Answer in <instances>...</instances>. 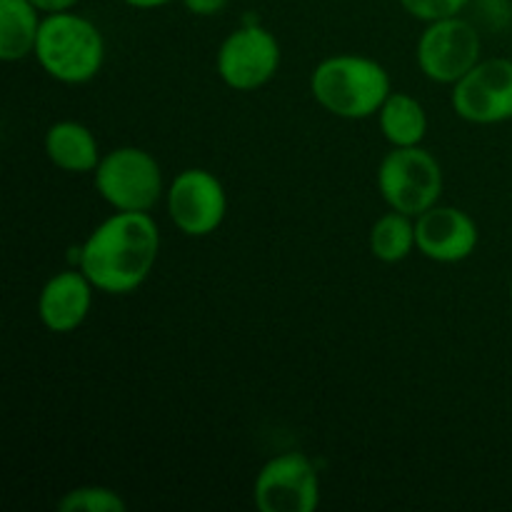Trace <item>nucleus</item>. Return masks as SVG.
<instances>
[{"instance_id":"nucleus-1","label":"nucleus","mask_w":512,"mask_h":512,"mask_svg":"<svg viewBox=\"0 0 512 512\" xmlns=\"http://www.w3.org/2000/svg\"><path fill=\"white\" fill-rule=\"evenodd\" d=\"M158 255L160 230L150 213L115 210L80 248V270L100 293L125 295L150 278Z\"/></svg>"},{"instance_id":"nucleus-2","label":"nucleus","mask_w":512,"mask_h":512,"mask_svg":"<svg viewBox=\"0 0 512 512\" xmlns=\"http://www.w3.org/2000/svg\"><path fill=\"white\" fill-rule=\"evenodd\" d=\"M310 93L328 113L345 120H363L378 115L393 88L388 70L378 60L345 53L315 65Z\"/></svg>"},{"instance_id":"nucleus-3","label":"nucleus","mask_w":512,"mask_h":512,"mask_svg":"<svg viewBox=\"0 0 512 512\" xmlns=\"http://www.w3.org/2000/svg\"><path fill=\"white\" fill-rule=\"evenodd\" d=\"M35 60L53 80L65 85L90 83L105 63V40L93 20L78 13L45 15Z\"/></svg>"},{"instance_id":"nucleus-4","label":"nucleus","mask_w":512,"mask_h":512,"mask_svg":"<svg viewBox=\"0 0 512 512\" xmlns=\"http://www.w3.org/2000/svg\"><path fill=\"white\" fill-rule=\"evenodd\" d=\"M100 198L123 213H150L163 195V168L143 148L123 145L100 158L93 170Z\"/></svg>"},{"instance_id":"nucleus-5","label":"nucleus","mask_w":512,"mask_h":512,"mask_svg":"<svg viewBox=\"0 0 512 512\" xmlns=\"http://www.w3.org/2000/svg\"><path fill=\"white\" fill-rule=\"evenodd\" d=\"M443 168L438 158L423 145L393 148L378 165L380 198L390 210L418 218L420 213L440 203L443 195Z\"/></svg>"},{"instance_id":"nucleus-6","label":"nucleus","mask_w":512,"mask_h":512,"mask_svg":"<svg viewBox=\"0 0 512 512\" xmlns=\"http://www.w3.org/2000/svg\"><path fill=\"white\" fill-rule=\"evenodd\" d=\"M480 33L460 15L433 20L420 33L418 65L433 83L455 85L480 63Z\"/></svg>"},{"instance_id":"nucleus-7","label":"nucleus","mask_w":512,"mask_h":512,"mask_svg":"<svg viewBox=\"0 0 512 512\" xmlns=\"http://www.w3.org/2000/svg\"><path fill=\"white\" fill-rule=\"evenodd\" d=\"M215 68L228 88L240 93L263 88L280 68L278 38L263 25H240L220 43Z\"/></svg>"},{"instance_id":"nucleus-8","label":"nucleus","mask_w":512,"mask_h":512,"mask_svg":"<svg viewBox=\"0 0 512 512\" xmlns=\"http://www.w3.org/2000/svg\"><path fill=\"white\" fill-rule=\"evenodd\" d=\"M168 215L188 238H203L223 225L228 213V193L210 170L188 168L178 173L165 193Z\"/></svg>"},{"instance_id":"nucleus-9","label":"nucleus","mask_w":512,"mask_h":512,"mask_svg":"<svg viewBox=\"0 0 512 512\" xmlns=\"http://www.w3.org/2000/svg\"><path fill=\"white\" fill-rule=\"evenodd\" d=\"M253 503L263 512H313L320 503V478L303 453H283L260 468Z\"/></svg>"},{"instance_id":"nucleus-10","label":"nucleus","mask_w":512,"mask_h":512,"mask_svg":"<svg viewBox=\"0 0 512 512\" xmlns=\"http://www.w3.org/2000/svg\"><path fill=\"white\" fill-rule=\"evenodd\" d=\"M450 103L458 118L475 125L512 120V60H480L453 85Z\"/></svg>"},{"instance_id":"nucleus-11","label":"nucleus","mask_w":512,"mask_h":512,"mask_svg":"<svg viewBox=\"0 0 512 512\" xmlns=\"http://www.w3.org/2000/svg\"><path fill=\"white\" fill-rule=\"evenodd\" d=\"M478 225L465 210L433 205L415 218V245L435 263H460L478 248Z\"/></svg>"},{"instance_id":"nucleus-12","label":"nucleus","mask_w":512,"mask_h":512,"mask_svg":"<svg viewBox=\"0 0 512 512\" xmlns=\"http://www.w3.org/2000/svg\"><path fill=\"white\" fill-rule=\"evenodd\" d=\"M93 290L83 270H60L43 285L38 318L50 333H73L85 323L93 305Z\"/></svg>"},{"instance_id":"nucleus-13","label":"nucleus","mask_w":512,"mask_h":512,"mask_svg":"<svg viewBox=\"0 0 512 512\" xmlns=\"http://www.w3.org/2000/svg\"><path fill=\"white\" fill-rule=\"evenodd\" d=\"M45 155L65 173H93L100 163V148L93 130L78 120H58L45 133Z\"/></svg>"},{"instance_id":"nucleus-14","label":"nucleus","mask_w":512,"mask_h":512,"mask_svg":"<svg viewBox=\"0 0 512 512\" xmlns=\"http://www.w3.org/2000/svg\"><path fill=\"white\" fill-rule=\"evenodd\" d=\"M40 25V10L30 0H0V60L18 63L35 53Z\"/></svg>"},{"instance_id":"nucleus-15","label":"nucleus","mask_w":512,"mask_h":512,"mask_svg":"<svg viewBox=\"0 0 512 512\" xmlns=\"http://www.w3.org/2000/svg\"><path fill=\"white\" fill-rule=\"evenodd\" d=\"M378 123L393 148H413L428 135V113L423 103L408 93H390L378 110Z\"/></svg>"},{"instance_id":"nucleus-16","label":"nucleus","mask_w":512,"mask_h":512,"mask_svg":"<svg viewBox=\"0 0 512 512\" xmlns=\"http://www.w3.org/2000/svg\"><path fill=\"white\" fill-rule=\"evenodd\" d=\"M415 245V223L410 215L390 210L380 215L370 228V253L380 263H400L408 258Z\"/></svg>"},{"instance_id":"nucleus-17","label":"nucleus","mask_w":512,"mask_h":512,"mask_svg":"<svg viewBox=\"0 0 512 512\" xmlns=\"http://www.w3.org/2000/svg\"><path fill=\"white\" fill-rule=\"evenodd\" d=\"M58 510L63 512H125L123 495L115 493L113 488L105 485H83L73 488L58 500Z\"/></svg>"},{"instance_id":"nucleus-18","label":"nucleus","mask_w":512,"mask_h":512,"mask_svg":"<svg viewBox=\"0 0 512 512\" xmlns=\"http://www.w3.org/2000/svg\"><path fill=\"white\" fill-rule=\"evenodd\" d=\"M408 15L423 23H433V20L453 18L460 15V10L468 5V0H398Z\"/></svg>"},{"instance_id":"nucleus-19","label":"nucleus","mask_w":512,"mask_h":512,"mask_svg":"<svg viewBox=\"0 0 512 512\" xmlns=\"http://www.w3.org/2000/svg\"><path fill=\"white\" fill-rule=\"evenodd\" d=\"M183 5L193 15H203V18H210V15H218L220 10H225L228 0H183Z\"/></svg>"},{"instance_id":"nucleus-20","label":"nucleus","mask_w":512,"mask_h":512,"mask_svg":"<svg viewBox=\"0 0 512 512\" xmlns=\"http://www.w3.org/2000/svg\"><path fill=\"white\" fill-rule=\"evenodd\" d=\"M30 3H33L43 15H55L68 13V10H73L80 0H30Z\"/></svg>"},{"instance_id":"nucleus-21","label":"nucleus","mask_w":512,"mask_h":512,"mask_svg":"<svg viewBox=\"0 0 512 512\" xmlns=\"http://www.w3.org/2000/svg\"><path fill=\"white\" fill-rule=\"evenodd\" d=\"M123 3L138 10H153V8H163V5L173 3V0H123Z\"/></svg>"},{"instance_id":"nucleus-22","label":"nucleus","mask_w":512,"mask_h":512,"mask_svg":"<svg viewBox=\"0 0 512 512\" xmlns=\"http://www.w3.org/2000/svg\"><path fill=\"white\" fill-rule=\"evenodd\" d=\"M480 3H498V0H480Z\"/></svg>"},{"instance_id":"nucleus-23","label":"nucleus","mask_w":512,"mask_h":512,"mask_svg":"<svg viewBox=\"0 0 512 512\" xmlns=\"http://www.w3.org/2000/svg\"><path fill=\"white\" fill-rule=\"evenodd\" d=\"M510 300H512V280H510Z\"/></svg>"}]
</instances>
